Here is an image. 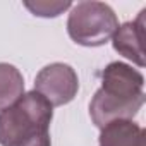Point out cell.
Wrapping results in <instances>:
<instances>
[{
  "label": "cell",
  "mask_w": 146,
  "mask_h": 146,
  "mask_svg": "<svg viewBox=\"0 0 146 146\" xmlns=\"http://www.w3.org/2000/svg\"><path fill=\"white\" fill-rule=\"evenodd\" d=\"M53 107L35 90L14 105L0 110V146H19L29 137L48 132Z\"/></svg>",
  "instance_id": "1"
},
{
  "label": "cell",
  "mask_w": 146,
  "mask_h": 146,
  "mask_svg": "<svg viewBox=\"0 0 146 146\" xmlns=\"http://www.w3.org/2000/svg\"><path fill=\"white\" fill-rule=\"evenodd\" d=\"M119 28L113 9L105 2H79L70 7L67 33L70 40L83 46H102L110 41Z\"/></svg>",
  "instance_id": "2"
},
{
  "label": "cell",
  "mask_w": 146,
  "mask_h": 146,
  "mask_svg": "<svg viewBox=\"0 0 146 146\" xmlns=\"http://www.w3.org/2000/svg\"><path fill=\"white\" fill-rule=\"evenodd\" d=\"M35 91L52 107L70 103L79 91V78L69 64L53 62L45 65L35 78Z\"/></svg>",
  "instance_id": "3"
},
{
  "label": "cell",
  "mask_w": 146,
  "mask_h": 146,
  "mask_svg": "<svg viewBox=\"0 0 146 146\" xmlns=\"http://www.w3.org/2000/svg\"><path fill=\"white\" fill-rule=\"evenodd\" d=\"M144 78L124 62H110L102 70V91L122 102H144Z\"/></svg>",
  "instance_id": "4"
},
{
  "label": "cell",
  "mask_w": 146,
  "mask_h": 146,
  "mask_svg": "<svg viewBox=\"0 0 146 146\" xmlns=\"http://www.w3.org/2000/svg\"><path fill=\"white\" fill-rule=\"evenodd\" d=\"M143 103L144 102H122L98 90L90 102V117L98 129H103L113 120H132Z\"/></svg>",
  "instance_id": "5"
},
{
  "label": "cell",
  "mask_w": 146,
  "mask_h": 146,
  "mask_svg": "<svg viewBox=\"0 0 146 146\" xmlns=\"http://www.w3.org/2000/svg\"><path fill=\"white\" fill-rule=\"evenodd\" d=\"M144 14L146 11H141L136 21H129L119 26L112 38L113 50L127 60H131L132 64H136L137 67H144Z\"/></svg>",
  "instance_id": "6"
},
{
  "label": "cell",
  "mask_w": 146,
  "mask_h": 146,
  "mask_svg": "<svg viewBox=\"0 0 146 146\" xmlns=\"http://www.w3.org/2000/svg\"><path fill=\"white\" fill-rule=\"evenodd\" d=\"M100 131L98 146H146L144 129L132 120H113Z\"/></svg>",
  "instance_id": "7"
},
{
  "label": "cell",
  "mask_w": 146,
  "mask_h": 146,
  "mask_svg": "<svg viewBox=\"0 0 146 146\" xmlns=\"http://www.w3.org/2000/svg\"><path fill=\"white\" fill-rule=\"evenodd\" d=\"M24 95V78L21 70L12 65L0 62V110L9 108Z\"/></svg>",
  "instance_id": "8"
},
{
  "label": "cell",
  "mask_w": 146,
  "mask_h": 146,
  "mask_svg": "<svg viewBox=\"0 0 146 146\" xmlns=\"http://www.w3.org/2000/svg\"><path fill=\"white\" fill-rule=\"evenodd\" d=\"M24 7L38 17H57L67 9L72 7L70 2H48V0H36V2H24Z\"/></svg>",
  "instance_id": "9"
},
{
  "label": "cell",
  "mask_w": 146,
  "mask_h": 146,
  "mask_svg": "<svg viewBox=\"0 0 146 146\" xmlns=\"http://www.w3.org/2000/svg\"><path fill=\"white\" fill-rule=\"evenodd\" d=\"M19 146H52V141H50V131H48V132L36 134V136L29 137L28 141L21 143Z\"/></svg>",
  "instance_id": "10"
}]
</instances>
